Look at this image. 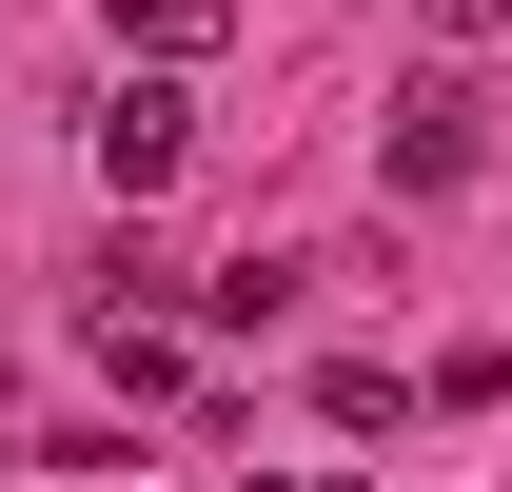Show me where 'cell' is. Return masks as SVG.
I'll return each instance as SVG.
<instances>
[{
    "label": "cell",
    "mask_w": 512,
    "mask_h": 492,
    "mask_svg": "<svg viewBox=\"0 0 512 492\" xmlns=\"http://www.w3.org/2000/svg\"><path fill=\"white\" fill-rule=\"evenodd\" d=\"M237 492H256V473H237ZM335 492H355V473H335Z\"/></svg>",
    "instance_id": "5"
},
{
    "label": "cell",
    "mask_w": 512,
    "mask_h": 492,
    "mask_svg": "<svg viewBox=\"0 0 512 492\" xmlns=\"http://www.w3.org/2000/svg\"><path fill=\"white\" fill-rule=\"evenodd\" d=\"M217 20H237V0H119V40H138V60H197Z\"/></svg>",
    "instance_id": "3"
},
{
    "label": "cell",
    "mask_w": 512,
    "mask_h": 492,
    "mask_svg": "<svg viewBox=\"0 0 512 492\" xmlns=\"http://www.w3.org/2000/svg\"><path fill=\"white\" fill-rule=\"evenodd\" d=\"M434 20H512V0H434Z\"/></svg>",
    "instance_id": "4"
},
{
    "label": "cell",
    "mask_w": 512,
    "mask_h": 492,
    "mask_svg": "<svg viewBox=\"0 0 512 492\" xmlns=\"http://www.w3.org/2000/svg\"><path fill=\"white\" fill-rule=\"evenodd\" d=\"M375 178H394V197H473V99H453V79H414V99H394Z\"/></svg>",
    "instance_id": "2"
},
{
    "label": "cell",
    "mask_w": 512,
    "mask_h": 492,
    "mask_svg": "<svg viewBox=\"0 0 512 492\" xmlns=\"http://www.w3.org/2000/svg\"><path fill=\"white\" fill-rule=\"evenodd\" d=\"M178 158H197V99H178V60H138L99 99V178H178Z\"/></svg>",
    "instance_id": "1"
}]
</instances>
